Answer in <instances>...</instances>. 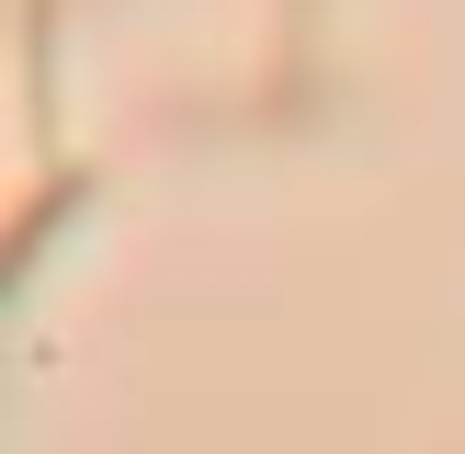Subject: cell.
Masks as SVG:
<instances>
[{"label":"cell","instance_id":"obj_3","mask_svg":"<svg viewBox=\"0 0 465 454\" xmlns=\"http://www.w3.org/2000/svg\"><path fill=\"white\" fill-rule=\"evenodd\" d=\"M23 114L35 148H57V0H23Z\"/></svg>","mask_w":465,"mask_h":454},{"label":"cell","instance_id":"obj_1","mask_svg":"<svg viewBox=\"0 0 465 454\" xmlns=\"http://www.w3.org/2000/svg\"><path fill=\"white\" fill-rule=\"evenodd\" d=\"M80 204H103V171H91V159H45V182L23 193V216H12V250H0V295H23V284H35L45 239H57Z\"/></svg>","mask_w":465,"mask_h":454},{"label":"cell","instance_id":"obj_2","mask_svg":"<svg viewBox=\"0 0 465 454\" xmlns=\"http://www.w3.org/2000/svg\"><path fill=\"white\" fill-rule=\"evenodd\" d=\"M318 12H330V0H284V45H272V91H262L284 125L318 114Z\"/></svg>","mask_w":465,"mask_h":454}]
</instances>
